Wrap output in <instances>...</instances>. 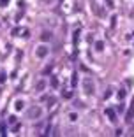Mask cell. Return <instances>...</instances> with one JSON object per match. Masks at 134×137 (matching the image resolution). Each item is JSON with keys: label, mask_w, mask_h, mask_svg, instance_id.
Segmentation results:
<instances>
[{"label": "cell", "mask_w": 134, "mask_h": 137, "mask_svg": "<svg viewBox=\"0 0 134 137\" xmlns=\"http://www.w3.org/2000/svg\"><path fill=\"white\" fill-rule=\"evenodd\" d=\"M64 97H65V99H69V97H72V91H71V93H69V91H65V93H64Z\"/></svg>", "instance_id": "9a60e30c"}, {"label": "cell", "mask_w": 134, "mask_h": 137, "mask_svg": "<svg viewBox=\"0 0 134 137\" xmlns=\"http://www.w3.org/2000/svg\"><path fill=\"white\" fill-rule=\"evenodd\" d=\"M4 130H5V125H4V123H2V125H0V134H5V132H4Z\"/></svg>", "instance_id": "4fadbf2b"}, {"label": "cell", "mask_w": 134, "mask_h": 137, "mask_svg": "<svg viewBox=\"0 0 134 137\" xmlns=\"http://www.w3.org/2000/svg\"><path fill=\"white\" fill-rule=\"evenodd\" d=\"M7 2H9V0H2V2H0V5H2V7H4V5H5Z\"/></svg>", "instance_id": "e0dca14e"}, {"label": "cell", "mask_w": 134, "mask_h": 137, "mask_svg": "<svg viewBox=\"0 0 134 137\" xmlns=\"http://www.w3.org/2000/svg\"><path fill=\"white\" fill-rule=\"evenodd\" d=\"M118 97H120V99H124V97H125V91H124V90H120V91H118Z\"/></svg>", "instance_id": "7c38bea8"}, {"label": "cell", "mask_w": 134, "mask_h": 137, "mask_svg": "<svg viewBox=\"0 0 134 137\" xmlns=\"http://www.w3.org/2000/svg\"><path fill=\"white\" fill-rule=\"evenodd\" d=\"M106 114L109 116V120H111V121H117V114H115L113 109H106Z\"/></svg>", "instance_id": "277c9868"}, {"label": "cell", "mask_w": 134, "mask_h": 137, "mask_svg": "<svg viewBox=\"0 0 134 137\" xmlns=\"http://www.w3.org/2000/svg\"><path fill=\"white\" fill-rule=\"evenodd\" d=\"M41 107H30V109H27V116H28V118H39V116H41Z\"/></svg>", "instance_id": "6da1fadb"}, {"label": "cell", "mask_w": 134, "mask_h": 137, "mask_svg": "<svg viewBox=\"0 0 134 137\" xmlns=\"http://www.w3.org/2000/svg\"><path fill=\"white\" fill-rule=\"evenodd\" d=\"M106 4H108V7H113V2H111V0H106Z\"/></svg>", "instance_id": "2e32d148"}, {"label": "cell", "mask_w": 134, "mask_h": 137, "mask_svg": "<svg viewBox=\"0 0 134 137\" xmlns=\"http://www.w3.org/2000/svg\"><path fill=\"white\" fill-rule=\"evenodd\" d=\"M93 11H95V14H99V16H104V14H106L104 9H101V7H99V9H97V7H93Z\"/></svg>", "instance_id": "30bf717a"}, {"label": "cell", "mask_w": 134, "mask_h": 137, "mask_svg": "<svg viewBox=\"0 0 134 137\" xmlns=\"http://www.w3.org/2000/svg\"><path fill=\"white\" fill-rule=\"evenodd\" d=\"M44 86H46V83H44V81H39V83H37V86H35V90L41 91V90H44Z\"/></svg>", "instance_id": "52a82bcc"}, {"label": "cell", "mask_w": 134, "mask_h": 137, "mask_svg": "<svg viewBox=\"0 0 134 137\" xmlns=\"http://www.w3.org/2000/svg\"><path fill=\"white\" fill-rule=\"evenodd\" d=\"M41 39H43V41H49V39H51V33H49V32H44V33L41 35Z\"/></svg>", "instance_id": "9c48e42d"}, {"label": "cell", "mask_w": 134, "mask_h": 137, "mask_svg": "<svg viewBox=\"0 0 134 137\" xmlns=\"http://www.w3.org/2000/svg\"><path fill=\"white\" fill-rule=\"evenodd\" d=\"M12 33H16V35H27L28 32H27V30H23V28H14V30H12Z\"/></svg>", "instance_id": "8992f818"}, {"label": "cell", "mask_w": 134, "mask_h": 137, "mask_svg": "<svg viewBox=\"0 0 134 137\" xmlns=\"http://www.w3.org/2000/svg\"><path fill=\"white\" fill-rule=\"evenodd\" d=\"M132 118H134V100H132V104H131L129 111L125 112V121H132Z\"/></svg>", "instance_id": "7a4b0ae2"}, {"label": "cell", "mask_w": 134, "mask_h": 137, "mask_svg": "<svg viewBox=\"0 0 134 137\" xmlns=\"http://www.w3.org/2000/svg\"><path fill=\"white\" fill-rule=\"evenodd\" d=\"M85 91H87L88 95H92V93H93V84H92V81H88V79L85 81Z\"/></svg>", "instance_id": "3957f363"}, {"label": "cell", "mask_w": 134, "mask_h": 137, "mask_svg": "<svg viewBox=\"0 0 134 137\" xmlns=\"http://www.w3.org/2000/svg\"><path fill=\"white\" fill-rule=\"evenodd\" d=\"M69 118H71V121H76V120H78V116H76V114H69Z\"/></svg>", "instance_id": "8fae6325"}, {"label": "cell", "mask_w": 134, "mask_h": 137, "mask_svg": "<svg viewBox=\"0 0 134 137\" xmlns=\"http://www.w3.org/2000/svg\"><path fill=\"white\" fill-rule=\"evenodd\" d=\"M74 106H76V107H83V104H81L80 100H76V102H74Z\"/></svg>", "instance_id": "5bb4252c"}, {"label": "cell", "mask_w": 134, "mask_h": 137, "mask_svg": "<svg viewBox=\"0 0 134 137\" xmlns=\"http://www.w3.org/2000/svg\"><path fill=\"white\" fill-rule=\"evenodd\" d=\"M46 53H48V49H46L44 46H41L39 49H37V56H39V58H43V56H46Z\"/></svg>", "instance_id": "5b68a950"}, {"label": "cell", "mask_w": 134, "mask_h": 137, "mask_svg": "<svg viewBox=\"0 0 134 137\" xmlns=\"http://www.w3.org/2000/svg\"><path fill=\"white\" fill-rule=\"evenodd\" d=\"M95 49H97V51H102V49H104V42H102V41L95 42Z\"/></svg>", "instance_id": "ba28073f"}]
</instances>
